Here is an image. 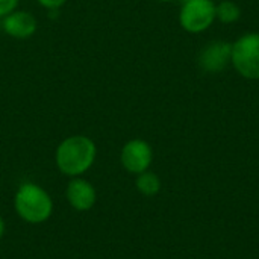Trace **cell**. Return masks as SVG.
Segmentation results:
<instances>
[{"label":"cell","mask_w":259,"mask_h":259,"mask_svg":"<svg viewBox=\"0 0 259 259\" xmlns=\"http://www.w3.org/2000/svg\"><path fill=\"white\" fill-rule=\"evenodd\" d=\"M96 156L97 147L91 138L85 135H73L58 146L55 161L61 173L70 178H77L93 167Z\"/></svg>","instance_id":"obj_1"},{"label":"cell","mask_w":259,"mask_h":259,"mask_svg":"<svg viewBox=\"0 0 259 259\" xmlns=\"http://www.w3.org/2000/svg\"><path fill=\"white\" fill-rule=\"evenodd\" d=\"M14 208L18 217L26 223L39 225L50 219L53 212V200L50 194L39 185L24 182L15 193Z\"/></svg>","instance_id":"obj_2"},{"label":"cell","mask_w":259,"mask_h":259,"mask_svg":"<svg viewBox=\"0 0 259 259\" xmlns=\"http://www.w3.org/2000/svg\"><path fill=\"white\" fill-rule=\"evenodd\" d=\"M232 65L246 79H259V32H249L232 42Z\"/></svg>","instance_id":"obj_3"},{"label":"cell","mask_w":259,"mask_h":259,"mask_svg":"<svg viewBox=\"0 0 259 259\" xmlns=\"http://www.w3.org/2000/svg\"><path fill=\"white\" fill-rule=\"evenodd\" d=\"M215 21V3L212 0H187L179 12V23L190 33H200Z\"/></svg>","instance_id":"obj_4"},{"label":"cell","mask_w":259,"mask_h":259,"mask_svg":"<svg viewBox=\"0 0 259 259\" xmlns=\"http://www.w3.org/2000/svg\"><path fill=\"white\" fill-rule=\"evenodd\" d=\"M121 165L124 170H127L132 175H140L146 170H149L152 161H153V150L152 146L140 138L127 141L120 155Z\"/></svg>","instance_id":"obj_5"},{"label":"cell","mask_w":259,"mask_h":259,"mask_svg":"<svg viewBox=\"0 0 259 259\" xmlns=\"http://www.w3.org/2000/svg\"><path fill=\"white\" fill-rule=\"evenodd\" d=\"M197 62L205 73H222L232 64V44L228 41L208 42L200 50Z\"/></svg>","instance_id":"obj_6"},{"label":"cell","mask_w":259,"mask_h":259,"mask_svg":"<svg viewBox=\"0 0 259 259\" xmlns=\"http://www.w3.org/2000/svg\"><path fill=\"white\" fill-rule=\"evenodd\" d=\"M67 202L68 205L80 212L90 211L97 200V193L96 188L91 182L82 178H73L68 185H67Z\"/></svg>","instance_id":"obj_7"},{"label":"cell","mask_w":259,"mask_h":259,"mask_svg":"<svg viewBox=\"0 0 259 259\" xmlns=\"http://www.w3.org/2000/svg\"><path fill=\"white\" fill-rule=\"evenodd\" d=\"M36 18L27 11H14L3 17V30L17 39L30 38L36 32Z\"/></svg>","instance_id":"obj_8"},{"label":"cell","mask_w":259,"mask_h":259,"mask_svg":"<svg viewBox=\"0 0 259 259\" xmlns=\"http://www.w3.org/2000/svg\"><path fill=\"white\" fill-rule=\"evenodd\" d=\"M135 187H137V190L143 196L152 197V196L159 193V190H161V179H159V176L156 173L146 170V171L137 175Z\"/></svg>","instance_id":"obj_9"},{"label":"cell","mask_w":259,"mask_h":259,"mask_svg":"<svg viewBox=\"0 0 259 259\" xmlns=\"http://www.w3.org/2000/svg\"><path fill=\"white\" fill-rule=\"evenodd\" d=\"M240 17H241V9L235 2L222 0L219 5H215V20L225 24H232L238 21Z\"/></svg>","instance_id":"obj_10"},{"label":"cell","mask_w":259,"mask_h":259,"mask_svg":"<svg viewBox=\"0 0 259 259\" xmlns=\"http://www.w3.org/2000/svg\"><path fill=\"white\" fill-rule=\"evenodd\" d=\"M18 5V0H0V17H6L14 12Z\"/></svg>","instance_id":"obj_11"},{"label":"cell","mask_w":259,"mask_h":259,"mask_svg":"<svg viewBox=\"0 0 259 259\" xmlns=\"http://www.w3.org/2000/svg\"><path fill=\"white\" fill-rule=\"evenodd\" d=\"M65 2H67V0H38V3H39L41 6L47 8V9H58V8H61Z\"/></svg>","instance_id":"obj_12"},{"label":"cell","mask_w":259,"mask_h":259,"mask_svg":"<svg viewBox=\"0 0 259 259\" xmlns=\"http://www.w3.org/2000/svg\"><path fill=\"white\" fill-rule=\"evenodd\" d=\"M3 234H5V222H3V219L0 217V240H2V237H3Z\"/></svg>","instance_id":"obj_13"},{"label":"cell","mask_w":259,"mask_h":259,"mask_svg":"<svg viewBox=\"0 0 259 259\" xmlns=\"http://www.w3.org/2000/svg\"><path fill=\"white\" fill-rule=\"evenodd\" d=\"M159 2H173V0H159Z\"/></svg>","instance_id":"obj_14"}]
</instances>
